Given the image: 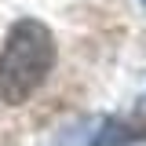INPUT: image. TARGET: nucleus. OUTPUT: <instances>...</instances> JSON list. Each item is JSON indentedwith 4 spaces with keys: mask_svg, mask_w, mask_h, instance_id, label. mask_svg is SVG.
Masks as SVG:
<instances>
[{
    "mask_svg": "<svg viewBox=\"0 0 146 146\" xmlns=\"http://www.w3.org/2000/svg\"><path fill=\"white\" fill-rule=\"evenodd\" d=\"M55 66V36L40 18H18L0 48V99L7 106L29 102Z\"/></svg>",
    "mask_w": 146,
    "mask_h": 146,
    "instance_id": "nucleus-1",
    "label": "nucleus"
},
{
    "mask_svg": "<svg viewBox=\"0 0 146 146\" xmlns=\"http://www.w3.org/2000/svg\"><path fill=\"white\" fill-rule=\"evenodd\" d=\"M95 146H102V143H95Z\"/></svg>",
    "mask_w": 146,
    "mask_h": 146,
    "instance_id": "nucleus-2",
    "label": "nucleus"
},
{
    "mask_svg": "<svg viewBox=\"0 0 146 146\" xmlns=\"http://www.w3.org/2000/svg\"><path fill=\"white\" fill-rule=\"evenodd\" d=\"M143 4H146V0H143Z\"/></svg>",
    "mask_w": 146,
    "mask_h": 146,
    "instance_id": "nucleus-3",
    "label": "nucleus"
}]
</instances>
